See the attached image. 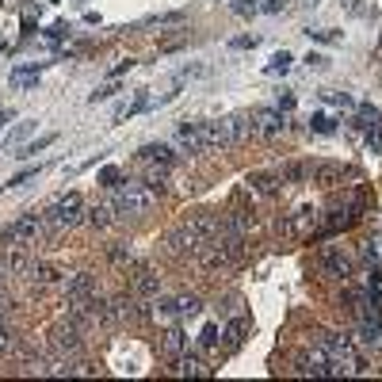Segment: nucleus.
I'll return each mask as SVG.
<instances>
[{
	"mask_svg": "<svg viewBox=\"0 0 382 382\" xmlns=\"http://www.w3.org/2000/svg\"><path fill=\"white\" fill-rule=\"evenodd\" d=\"M214 234H218V218H214V214H191V218H184L180 226L169 234V249L172 253L195 256Z\"/></svg>",
	"mask_w": 382,
	"mask_h": 382,
	"instance_id": "nucleus-1",
	"label": "nucleus"
},
{
	"mask_svg": "<svg viewBox=\"0 0 382 382\" xmlns=\"http://www.w3.org/2000/svg\"><path fill=\"white\" fill-rule=\"evenodd\" d=\"M195 256H199L203 272H229V268H237L241 260H245V237L214 234Z\"/></svg>",
	"mask_w": 382,
	"mask_h": 382,
	"instance_id": "nucleus-2",
	"label": "nucleus"
},
{
	"mask_svg": "<svg viewBox=\"0 0 382 382\" xmlns=\"http://www.w3.org/2000/svg\"><path fill=\"white\" fill-rule=\"evenodd\" d=\"M85 199H80V191H65L58 199L50 203V207L42 210V222H46V234H65V229L80 226L85 222Z\"/></svg>",
	"mask_w": 382,
	"mask_h": 382,
	"instance_id": "nucleus-3",
	"label": "nucleus"
},
{
	"mask_svg": "<svg viewBox=\"0 0 382 382\" xmlns=\"http://www.w3.org/2000/svg\"><path fill=\"white\" fill-rule=\"evenodd\" d=\"M111 203H115L119 218H142V214L153 210L157 191L149 188V184L126 180V184H115V195H111Z\"/></svg>",
	"mask_w": 382,
	"mask_h": 382,
	"instance_id": "nucleus-4",
	"label": "nucleus"
},
{
	"mask_svg": "<svg viewBox=\"0 0 382 382\" xmlns=\"http://www.w3.org/2000/svg\"><path fill=\"white\" fill-rule=\"evenodd\" d=\"M321 348L329 352L333 367H337V375H359L363 371V356L356 348V340L348 337V333H321Z\"/></svg>",
	"mask_w": 382,
	"mask_h": 382,
	"instance_id": "nucleus-5",
	"label": "nucleus"
},
{
	"mask_svg": "<svg viewBox=\"0 0 382 382\" xmlns=\"http://www.w3.org/2000/svg\"><path fill=\"white\" fill-rule=\"evenodd\" d=\"M46 234V222H42V210H27L20 214V218L12 222V226L4 229L0 237H12V241H20V245H39V237Z\"/></svg>",
	"mask_w": 382,
	"mask_h": 382,
	"instance_id": "nucleus-6",
	"label": "nucleus"
},
{
	"mask_svg": "<svg viewBox=\"0 0 382 382\" xmlns=\"http://www.w3.org/2000/svg\"><path fill=\"white\" fill-rule=\"evenodd\" d=\"M283 130H287V111H279V107L253 111V138H279Z\"/></svg>",
	"mask_w": 382,
	"mask_h": 382,
	"instance_id": "nucleus-7",
	"label": "nucleus"
},
{
	"mask_svg": "<svg viewBox=\"0 0 382 382\" xmlns=\"http://www.w3.org/2000/svg\"><path fill=\"white\" fill-rule=\"evenodd\" d=\"M298 375H314V378H329V375H337V367H333V359H329V352L321 348H306L302 356H298Z\"/></svg>",
	"mask_w": 382,
	"mask_h": 382,
	"instance_id": "nucleus-8",
	"label": "nucleus"
},
{
	"mask_svg": "<svg viewBox=\"0 0 382 382\" xmlns=\"http://www.w3.org/2000/svg\"><path fill=\"white\" fill-rule=\"evenodd\" d=\"M0 268H4V272H27V268H31V245L0 237Z\"/></svg>",
	"mask_w": 382,
	"mask_h": 382,
	"instance_id": "nucleus-9",
	"label": "nucleus"
},
{
	"mask_svg": "<svg viewBox=\"0 0 382 382\" xmlns=\"http://www.w3.org/2000/svg\"><path fill=\"white\" fill-rule=\"evenodd\" d=\"M88 298H96V279H92L88 272H80V275H69V279H65V306H69V310L85 306Z\"/></svg>",
	"mask_w": 382,
	"mask_h": 382,
	"instance_id": "nucleus-10",
	"label": "nucleus"
},
{
	"mask_svg": "<svg viewBox=\"0 0 382 382\" xmlns=\"http://www.w3.org/2000/svg\"><path fill=\"white\" fill-rule=\"evenodd\" d=\"M321 272H325V275H333V279H352L356 264H352V256L344 253V249L329 245V249H321Z\"/></svg>",
	"mask_w": 382,
	"mask_h": 382,
	"instance_id": "nucleus-11",
	"label": "nucleus"
},
{
	"mask_svg": "<svg viewBox=\"0 0 382 382\" xmlns=\"http://www.w3.org/2000/svg\"><path fill=\"white\" fill-rule=\"evenodd\" d=\"M218 123H222V134H226V145H241L253 138V115H249V111L226 115V119H218Z\"/></svg>",
	"mask_w": 382,
	"mask_h": 382,
	"instance_id": "nucleus-12",
	"label": "nucleus"
},
{
	"mask_svg": "<svg viewBox=\"0 0 382 382\" xmlns=\"http://www.w3.org/2000/svg\"><path fill=\"white\" fill-rule=\"evenodd\" d=\"M27 272H31V283L35 287H58V283L69 279V272H65L61 264H54V260H39V264H31Z\"/></svg>",
	"mask_w": 382,
	"mask_h": 382,
	"instance_id": "nucleus-13",
	"label": "nucleus"
},
{
	"mask_svg": "<svg viewBox=\"0 0 382 382\" xmlns=\"http://www.w3.org/2000/svg\"><path fill=\"white\" fill-rule=\"evenodd\" d=\"M130 294H138L142 302H153L157 294H161V279H157V272L149 264L138 268V275H134V287H130Z\"/></svg>",
	"mask_w": 382,
	"mask_h": 382,
	"instance_id": "nucleus-14",
	"label": "nucleus"
},
{
	"mask_svg": "<svg viewBox=\"0 0 382 382\" xmlns=\"http://www.w3.org/2000/svg\"><path fill=\"white\" fill-rule=\"evenodd\" d=\"M161 352H165V359H180L184 352H188V333L180 329V325H169V329L161 333Z\"/></svg>",
	"mask_w": 382,
	"mask_h": 382,
	"instance_id": "nucleus-15",
	"label": "nucleus"
},
{
	"mask_svg": "<svg viewBox=\"0 0 382 382\" xmlns=\"http://www.w3.org/2000/svg\"><path fill=\"white\" fill-rule=\"evenodd\" d=\"M85 218H88L92 229H111L119 222V210H115V203H92L85 210Z\"/></svg>",
	"mask_w": 382,
	"mask_h": 382,
	"instance_id": "nucleus-16",
	"label": "nucleus"
},
{
	"mask_svg": "<svg viewBox=\"0 0 382 382\" xmlns=\"http://www.w3.org/2000/svg\"><path fill=\"white\" fill-rule=\"evenodd\" d=\"M245 184H249V191H253V195H264V199H272V195H279V188H283L279 172H253Z\"/></svg>",
	"mask_w": 382,
	"mask_h": 382,
	"instance_id": "nucleus-17",
	"label": "nucleus"
},
{
	"mask_svg": "<svg viewBox=\"0 0 382 382\" xmlns=\"http://www.w3.org/2000/svg\"><path fill=\"white\" fill-rule=\"evenodd\" d=\"M314 184H321V188H337V184L344 180V165L337 161H314Z\"/></svg>",
	"mask_w": 382,
	"mask_h": 382,
	"instance_id": "nucleus-18",
	"label": "nucleus"
},
{
	"mask_svg": "<svg viewBox=\"0 0 382 382\" xmlns=\"http://www.w3.org/2000/svg\"><path fill=\"white\" fill-rule=\"evenodd\" d=\"M142 161H149V165H169L172 169V149L165 145V142H149V145H142Z\"/></svg>",
	"mask_w": 382,
	"mask_h": 382,
	"instance_id": "nucleus-19",
	"label": "nucleus"
},
{
	"mask_svg": "<svg viewBox=\"0 0 382 382\" xmlns=\"http://www.w3.org/2000/svg\"><path fill=\"white\" fill-rule=\"evenodd\" d=\"M310 222H318V210H314V207H298L294 210V218L291 222H287V234H306V226H310Z\"/></svg>",
	"mask_w": 382,
	"mask_h": 382,
	"instance_id": "nucleus-20",
	"label": "nucleus"
},
{
	"mask_svg": "<svg viewBox=\"0 0 382 382\" xmlns=\"http://www.w3.org/2000/svg\"><path fill=\"white\" fill-rule=\"evenodd\" d=\"M176 375H210V367H207V363H203V359H195V356H180V359H176Z\"/></svg>",
	"mask_w": 382,
	"mask_h": 382,
	"instance_id": "nucleus-21",
	"label": "nucleus"
},
{
	"mask_svg": "<svg viewBox=\"0 0 382 382\" xmlns=\"http://www.w3.org/2000/svg\"><path fill=\"white\" fill-rule=\"evenodd\" d=\"M314 176V165H283L279 169V180L283 184H302V180H310Z\"/></svg>",
	"mask_w": 382,
	"mask_h": 382,
	"instance_id": "nucleus-22",
	"label": "nucleus"
},
{
	"mask_svg": "<svg viewBox=\"0 0 382 382\" xmlns=\"http://www.w3.org/2000/svg\"><path fill=\"white\" fill-rule=\"evenodd\" d=\"M195 314H203V302L195 294H180V298H176V318H195Z\"/></svg>",
	"mask_w": 382,
	"mask_h": 382,
	"instance_id": "nucleus-23",
	"label": "nucleus"
},
{
	"mask_svg": "<svg viewBox=\"0 0 382 382\" xmlns=\"http://www.w3.org/2000/svg\"><path fill=\"white\" fill-rule=\"evenodd\" d=\"M145 184H149V188H165V184H169V165H153V169H149L145 172Z\"/></svg>",
	"mask_w": 382,
	"mask_h": 382,
	"instance_id": "nucleus-24",
	"label": "nucleus"
},
{
	"mask_svg": "<svg viewBox=\"0 0 382 382\" xmlns=\"http://www.w3.org/2000/svg\"><path fill=\"white\" fill-rule=\"evenodd\" d=\"M245 329H249V321H245V318L229 321V329H226V344H229V348H237V344H241V337H245Z\"/></svg>",
	"mask_w": 382,
	"mask_h": 382,
	"instance_id": "nucleus-25",
	"label": "nucleus"
},
{
	"mask_svg": "<svg viewBox=\"0 0 382 382\" xmlns=\"http://www.w3.org/2000/svg\"><path fill=\"white\" fill-rule=\"evenodd\" d=\"M46 145H54V134H42V138H39V142H31V145H23V149H20V153H16V157H35V153H42V149H46Z\"/></svg>",
	"mask_w": 382,
	"mask_h": 382,
	"instance_id": "nucleus-26",
	"label": "nucleus"
},
{
	"mask_svg": "<svg viewBox=\"0 0 382 382\" xmlns=\"http://www.w3.org/2000/svg\"><path fill=\"white\" fill-rule=\"evenodd\" d=\"M218 344V325H203V333H199V348H214Z\"/></svg>",
	"mask_w": 382,
	"mask_h": 382,
	"instance_id": "nucleus-27",
	"label": "nucleus"
},
{
	"mask_svg": "<svg viewBox=\"0 0 382 382\" xmlns=\"http://www.w3.org/2000/svg\"><path fill=\"white\" fill-rule=\"evenodd\" d=\"M27 134H31V123H20V126H16V130H12V134H8V138H4V149H12V145H20V142H23V138H27Z\"/></svg>",
	"mask_w": 382,
	"mask_h": 382,
	"instance_id": "nucleus-28",
	"label": "nucleus"
},
{
	"mask_svg": "<svg viewBox=\"0 0 382 382\" xmlns=\"http://www.w3.org/2000/svg\"><path fill=\"white\" fill-rule=\"evenodd\" d=\"M310 130H318V134H333V130H337V123H333L329 115H314V119H310Z\"/></svg>",
	"mask_w": 382,
	"mask_h": 382,
	"instance_id": "nucleus-29",
	"label": "nucleus"
},
{
	"mask_svg": "<svg viewBox=\"0 0 382 382\" xmlns=\"http://www.w3.org/2000/svg\"><path fill=\"white\" fill-rule=\"evenodd\" d=\"M35 176H39V165H31V169H23V172H16L12 180H8V188H23L27 180H35Z\"/></svg>",
	"mask_w": 382,
	"mask_h": 382,
	"instance_id": "nucleus-30",
	"label": "nucleus"
},
{
	"mask_svg": "<svg viewBox=\"0 0 382 382\" xmlns=\"http://www.w3.org/2000/svg\"><path fill=\"white\" fill-rule=\"evenodd\" d=\"M291 61H294V58H291L287 50H283V54H275L272 65H268V73H287V69H291Z\"/></svg>",
	"mask_w": 382,
	"mask_h": 382,
	"instance_id": "nucleus-31",
	"label": "nucleus"
},
{
	"mask_svg": "<svg viewBox=\"0 0 382 382\" xmlns=\"http://www.w3.org/2000/svg\"><path fill=\"white\" fill-rule=\"evenodd\" d=\"M359 126H378V111L371 107V104L359 107Z\"/></svg>",
	"mask_w": 382,
	"mask_h": 382,
	"instance_id": "nucleus-32",
	"label": "nucleus"
},
{
	"mask_svg": "<svg viewBox=\"0 0 382 382\" xmlns=\"http://www.w3.org/2000/svg\"><path fill=\"white\" fill-rule=\"evenodd\" d=\"M115 92H119V85H100V88L88 96V104H100V100H111Z\"/></svg>",
	"mask_w": 382,
	"mask_h": 382,
	"instance_id": "nucleus-33",
	"label": "nucleus"
},
{
	"mask_svg": "<svg viewBox=\"0 0 382 382\" xmlns=\"http://www.w3.org/2000/svg\"><path fill=\"white\" fill-rule=\"evenodd\" d=\"M12 333H8V325H0V356H8V352H12Z\"/></svg>",
	"mask_w": 382,
	"mask_h": 382,
	"instance_id": "nucleus-34",
	"label": "nucleus"
},
{
	"mask_svg": "<svg viewBox=\"0 0 382 382\" xmlns=\"http://www.w3.org/2000/svg\"><path fill=\"white\" fill-rule=\"evenodd\" d=\"M306 65H310V69H329V58H325V54H310Z\"/></svg>",
	"mask_w": 382,
	"mask_h": 382,
	"instance_id": "nucleus-35",
	"label": "nucleus"
},
{
	"mask_svg": "<svg viewBox=\"0 0 382 382\" xmlns=\"http://www.w3.org/2000/svg\"><path fill=\"white\" fill-rule=\"evenodd\" d=\"M306 35H310V39H321V42H337L340 39L337 31H306Z\"/></svg>",
	"mask_w": 382,
	"mask_h": 382,
	"instance_id": "nucleus-36",
	"label": "nucleus"
},
{
	"mask_svg": "<svg viewBox=\"0 0 382 382\" xmlns=\"http://www.w3.org/2000/svg\"><path fill=\"white\" fill-rule=\"evenodd\" d=\"M283 8H287V0H264L260 12H283Z\"/></svg>",
	"mask_w": 382,
	"mask_h": 382,
	"instance_id": "nucleus-37",
	"label": "nucleus"
},
{
	"mask_svg": "<svg viewBox=\"0 0 382 382\" xmlns=\"http://www.w3.org/2000/svg\"><path fill=\"white\" fill-rule=\"evenodd\" d=\"M260 39H256V35H241V39H234V46H237V50H249V46H256Z\"/></svg>",
	"mask_w": 382,
	"mask_h": 382,
	"instance_id": "nucleus-38",
	"label": "nucleus"
},
{
	"mask_svg": "<svg viewBox=\"0 0 382 382\" xmlns=\"http://www.w3.org/2000/svg\"><path fill=\"white\" fill-rule=\"evenodd\" d=\"M100 180H104L107 188H115V184H119V169H104V172H100Z\"/></svg>",
	"mask_w": 382,
	"mask_h": 382,
	"instance_id": "nucleus-39",
	"label": "nucleus"
},
{
	"mask_svg": "<svg viewBox=\"0 0 382 382\" xmlns=\"http://www.w3.org/2000/svg\"><path fill=\"white\" fill-rule=\"evenodd\" d=\"M329 100H333V104H340V107H352V96H348V92H329Z\"/></svg>",
	"mask_w": 382,
	"mask_h": 382,
	"instance_id": "nucleus-40",
	"label": "nucleus"
},
{
	"mask_svg": "<svg viewBox=\"0 0 382 382\" xmlns=\"http://www.w3.org/2000/svg\"><path fill=\"white\" fill-rule=\"evenodd\" d=\"M279 111H294V96L291 92H283V96H279V104H275Z\"/></svg>",
	"mask_w": 382,
	"mask_h": 382,
	"instance_id": "nucleus-41",
	"label": "nucleus"
},
{
	"mask_svg": "<svg viewBox=\"0 0 382 382\" xmlns=\"http://www.w3.org/2000/svg\"><path fill=\"white\" fill-rule=\"evenodd\" d=\"M8 119H12V115H8V111H0V130L8 126Z\"/></svg>",
	"mask_w": 382,
	"mask_h": 382,
	"instance_id": "nucleus-42",
	"label": "nucleus"
},
{
	"mask_svg": "<svg viewBox=\"0 0 382 382\" xmlns=\"http://www.w3.org/2000/svg\"><path fill=\"white\" fill-rule=\"evenodd\" d=\"M0 291H4V287H0Z\"/></svg>",
	"mask_w": 382,
	"mask_h": 382,
	"instance_id": "nucleus-43",
	"label": "nucleus"
}]
</instances>
